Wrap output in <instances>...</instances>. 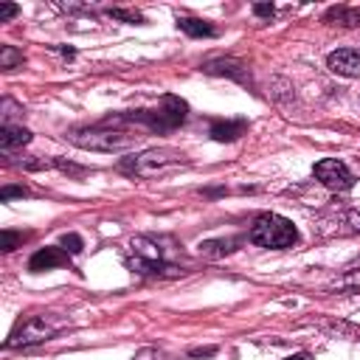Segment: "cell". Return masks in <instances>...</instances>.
I'll use <instances>...</instances> for the list:
<instances>
[{"instance_id": "27", "label": "cell", "mask_w": 360, "mask_h": 360, "mask_svg": "<svg viewBox=\"0 0 360 360\" xmlns=\"http://www.w3.org/2000/svg\"><path fill=\"white\" fill-rule=\"evenodd\" d=\"M217 354V346H197V349H188V357H214Z\"/></svg>"}, {"instance_id": "24", "label": "cell", "mask_w": 360, "mask_h": 360, "mask_svg": "<svg viewBox=\"0 0 360 360\" xmlns=\"http://www.w3.org/2000/svg\"><path fill=\"white\" fill-rule=\"evenodd\" d=\"M132 360H160V352H158V349H152V346H143L141 352H135V354H132Z\"/></svg>"}, {"instance_id": "19", "label": "cell", "mask_w": 360, "mask_h": 360, "mask_svg": "<svg viewBox=\"0 0 360 360\" xmlns=\"http://www.w3.org/2000/svg\"><path fill=\"white\" fill-rule=\"evenodd\" d=\"M332 290H360V270H349V273H343V276L332 284Z\"/></svg>"}, {"instance_id": "10", "label": "cell", "mask_w": 360, "mask_h": 360, "mask_svg": "<svg viewBox=\"0 0 360 360\" xmlns=\"http://www.w3.org/2000/svg\"><path fill=\"white\" fill-rule=\"evenodd\" d=\"M245 132H248V121H242V118H236V121H214V124H211V138L219 141V143L236 141V138H242Z\"/></svg>"}, {"instance_id": "1", "label": "cell", "mask_w": 360, "mask_h": 360, "mask_svg": "<svg viewBox=\"0 0 360 360\" xmlns=\"http://www.w3.org/2000/svg\"><path fill=\"white\" fill-rule=\"evenodd\" d=\"M65 138L73 146L93 149V152H124L143 141V135H138V132L110 129V127H76V129H68Z\"/></svg>"}, {"instance_id": "29", "label": "cell", "mask_w": 360, "mask_h": 360, "mask_svg": "<svg viewBox=\"0 0 360 360\" xmlns=\"http://www.w3.org/2000/svg\"><path fill=\"white\" fill-rule=\"evenodd\" d=\"M284 360H312V354H309V352H298V354H290V357H284Z\"/></svg>"}, {"instance_id": "12", "label": "cell", "mask_w": 360, "mask_h": 360, "mask_svg": "<svg viewBox=\"0 0 360 360\" xmlns=\"http://www.w3.org/2000/svg\"><path fill=\"white\" fill-rule=\"evenodd\" d=\"M202 70L211 73V76H231V79H239V82L245 79V68L236 59H211V62L202 65Z\"/></svg>"}, {"instance_id": "28", "label": "cell", "mask_w": 360, "mask_h": 360, "mask_svg": "<svg viewBox=\"0 0 360 360\" xmlns=\"http://www.w3.org/2000/svg\"><path fill=\"white\" fill-rule=\"evenodd\" d=\"M17 11H20V8H17L14 3H3V6H0V22H6V20H11V17L17 14Z\"/></svg>"}, {"instance_id": "22", "label": "cell", "mask_w": 360, "mask_h": 360, "mask_svg": "<svg viewBox=\"0 0 360 360\" xmlns=\"http://www.w3.org/2000/svg\"><path fill=\"white\" fill-rule=\"evenodd\" d=\"M3 124H11V115H17V112H22V107H17L11 98H3Z\"/></svg>"}, {"instance_id": "14", "label": "cell", "mask_w": 360, "mask_h": 360, "mask_svg": "<svg viewBox=\"0 0 360 360\" xmlns=\"http://www.w3.org/2000/svg\"><path fill=\"white\" fill-rule=\"evenodd\" d=\"M177 28L188 37H214L217 28L205 20H197V17H177Z\"/></svg>"}, {"instance_id": "6", "label": "cell", "mask_w": 360, "mask_h": 360, "mask_svg": "<svg viewBox=\"0 0 360 360\" xmlns=\"http://www.w3.org/2000/svg\"><path fill=\"white\" fill-rule=\"evenodd\" d=\"M312 174H315V180H318L321 186H326L329 191H349V188L354 186L352 169H349L343 160H338V158H323V160H318L315 169H312Z\"/></svg>"}, {"instance_id": "26", "label": "cell", "mask_w": 360, "mask_h": 360, "mask_svg": "<svg viewBox=\"0 0 360 360\" xmlns=\"http://www.w3.org/2000/svg\"><path fill=\"white\" fill-rule=\"evenodd\" d=\"M253 14H256V17H267V20H270V17L276 14V8H273V3H256V6H253Z\"/></svg>"}, {"instance_id": "2", "label": "cell", "mask_w": 360, "mask_h": 360, "mask_svg": "<svg viewBox=\"0 0 360 360\" xmlns=\"http://www.w3.org/2000/svg\"><path fill=\"white\" fill-rule=\"evenodd\" d=\"M183 163H188L183 152L169 149V146H160V149H146V152H138L132 158H124L118 163V172L135 174V177H155V174H160L166 169L183 166Z\"/></svg>"}, {"instance_id": "25", "label": "cell", "mask_w": 360, "mask_h": 360, "mask_svg": "<svg viewBox=\"0 0 360 360\" xmlns=\"http://www.w3.org/2000/svg\"><path fill=\"white\" fill-rule=\"evenodd\" d=\"M28 191L22 188V186H6L3 191H0V200H11V197H25Z\"/></svg>"}, {"instance_id": "20", "label": "cell", "mask_w": 360, "mask_h": 360, "mask_svg": "<svg viewBox=\"0 0 360 360\" xmlns=\"http://www.w3.org/2000/svg\"><path fill=\"white\" fill-rule=\"evenodd\" d=\"M59 245H62V250H65V253H70V256L82 253V248H84V242H82V236H79V233H62Z\"/></svg>"}, {"instance_id": "11", "label": "cell", "mask_w": 360, "mask_h": 360, "mask_svg": "<svg viewBox=\"0 0 360 360\" xmlns=\"http://www.w3.org/2000/svg\"><path fill=\"white\" fill-rule=\"evenodd\" d=\"M28 141H31V132L25 127H20V124H3L0 127V149L3 152H11L17 146H25Z\"/></svg>"}, {"instance_id": "21", "label": "cell", "mask_w": 360, "mask_h": 360, "mask_svg": "<svg viewBox=\"0 0 360 360\" xmlns=\"http://www.w3.org/2000/svg\"><path fill=\"white\" fill-rule=\"evenodd\" d=\"M20 242H22V233H14V231H3V233H0V248H3L6 253H11Z\"/></svg>"}, {"instance_id": "23", "label": "cell", "mask_w": 360, "mask_h": 360, "mask_svg": "<svg viewBox=\"0 0 360 360\" xmlns=\"http://www.w3.org/2000/svg\"><path fill=\"white\" fill-rule=\"evenodd\" d=\"M53 166H56V169H62L65 174H84V172H87L84 166H76V163H68V160H62V158H56V160H53Z\"/></svg>"}, {"instance_id": "5", "label": "cell", "mask_w": 360, "mask_h": 360, "mask_svg": "<svg viewBox=\"0 0 360 360\" xmlns=\"http://www.w3.org/2000/svg\"><path fill=\"white\" fill-rule=\"evenodd\" d=\"M65 326V321H53L51 315H34L25 323H20L8 338H6V349H20V346H37L51 340L59 329Z\"/></svg>"}, {"instance_id": "8", "label": "cell", "mask_w": 360, "mask_h": 360, "mask_svg": "<svg viewBox=\"0 0 360 360\" xmlns=\"http://www.w3.org/2000/svg\"><path fill=\"white\" fill-rule=\"evenodd\" d=\"M326 68L338 76H360V51L357 48H338L326 56Z\"/></svg>"}, {"instance_id": "3", "label": "cell", "mask_w": 360, "mask_h": 360, "mask_svg": "<svg viewBox=\"0 0 360 360\" xmlns=\"http://www.w3.org/2000/svg\"><path fill=\"white\" fill-rule=\"evenodd\" d=\"M248 239H250L253 245H259V248L281 250V248H292V245L298 242V231H295V225H292L287 217H281V214H262V217L253 222Z\"/></svg>"}, {"instance_id": "15", "label": "cell", "mask_w": 360, "mask_h": 360, "mask_svg": "<svg viewBox=\"0 0 360 360\" xmlns=\"http://www.w3.org/2000/svg\"><path fill=\"white\" fill-rule=\"evenodd\" d=\"M236 245H239V239H208V242L200 245V253L208 256V259H219V256L236 250Z\"/></svg>"}, {"instance_id": "9", "label": "cell", "mask_w": 360, "mask_h": 360, "mask_svg": "<svg viewBox=\"0 0 360 360\" xmlns=\"http://www.w3.org/2000/svg\"><path fill=\"white\" fill-rule=\"evenodd\" d=\"M68 264V253L62 248H39L31 259H28V270L34 273H42V270H53V267H62Z\"/></svg>"}, {"instance_id": "17", "label": "cell", "mask_w": 360, "mask_h": 360, "mask_svg": "<svg viewBox=\"0 0 360 360\" xmlns=\"http://www.w3.org/2000/svg\"><path fill=\"white\" fill-rule=\"evenodd\" d=\"M22 62H25V56H22V51H17L14 45H3V48H0V68H3V70L20 68Z\"/></svg>"}, {"instance_id": "7", "label": "cell", "mask_w": 360, "mask_h": 360, "mask_svg": "<svg viewBox=\"0 0 360 360\" xmlns=\"http://www.w3.org/2000/svg\"><path fill=\"white\" fill-rule=\"evenodd\" d=\"M127 262V267L132 270V273H138V276H155V278H177L183 270L180 267H174V264H169V262H163V259H141V256H127L124 259Z\"/></svg>"}, {"instance_id": "18", "label": "cell", "mask_w": 360, "mask_h": 360, "mask_svg": "<svg viewBox=\"0 0 360 360\" xmlns=\"http://www.w3.org/2000/svg\"><path fill=\"white\" fill-rule=\"evenodd\" d=\"M107 17L121 20V22H129V25H143V14L129 11V8H107Z\"/></svg>"}, {"instance_id": "16", "label": "cell", "mask_w": 360, "mask_h": 360, "mask_svg": "<svg viewBox=\"0 0 360 360\" xmlns=\"http://www.w3.org/2000/svg\"><path fill=\"white\" fill-rule=\"evenodd\" d=\"M321 329L329 332L332 338H346V340H357L360 338V326H354L349 321H323Z\"/></svg>"}, {"instance_id": "4", "label": "cell", "mask_w": 360, "mask_h": 360, "mask_svg": "<svg viewBox=\"0 0 360 360\" xmlns=\"http://www.w3.org/2000/svg\"><path fill=\"white\" fill-rule=\"evenodd\" d=\"M186 112H188V104L177 96H163L160 98V107L155 110H135L129 115H118V121H138L149 129H174L186 121Z\"/></svg>"}, {"instance_id": "13", "label": "cell", "mask_w": 360, "mask_h": 360, "mask_svg": "<svg viewBox=\"0 0 360 360\" xmlns=\"http://www.w3.org/2000/svg\"><path fill=\"white\" fill-rule=\"evenodd\" d=\"M323 22L332 25H343V28H354L360 25V8H346V6H335L323 14Z\"/></svg>"}]
</instances>
